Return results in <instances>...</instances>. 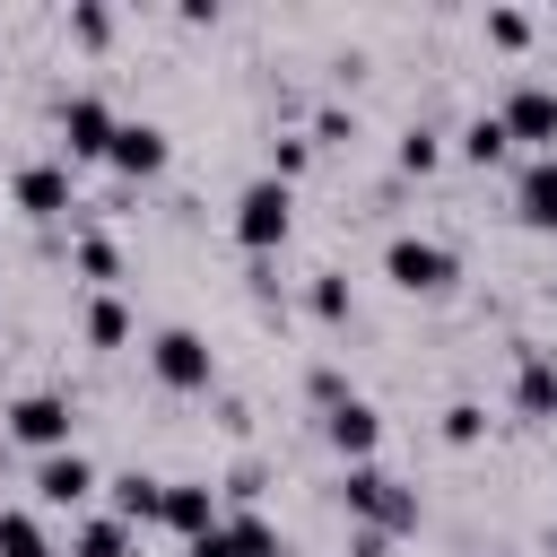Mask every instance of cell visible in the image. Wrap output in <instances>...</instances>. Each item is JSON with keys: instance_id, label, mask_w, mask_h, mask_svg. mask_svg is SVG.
Returning a JSON list of instances; mask_svg holds the SVG:
<instances>
[{"instance_id": "cell-24", "label": "cell", "mask_w": 557, "mask_h": 557, "mask_svg": "<svg viewBox=\"0 0 557 557\" xmlns=\"http://www.w3.org/2000/svg\"><path fill=\"white\" fill-rule=\"evenodd\" d=\"M313 313H322V322H348V313H357V305H348V278H339V270H322V278H313Z\"/></svg>"}, {"instance_id": "cell-31", "label": "cell", "mask_w": 557, "mask_h": 557, "mask_svg": "<svg viewBox=\"0 0 557 557\" xmlns=\"http://www.w3.org/2000/svg\"><path fill=\"white\" fill-rule=\"evenodd\" d=\"M548 235H557V226H548Z\"/></svg>"}, {"instance_id": "cell-3", "label": "cell", "mask_w": 557, "mask_h": 557, "mask_svg": "<svg viewBox=\"0 0 557 557\" xmlns=\"http://www.w3.org/2000/svg\"><path fill=\"white\" fill-rule=\"evenodd\" d=\"M383 278H392L400 296H444V287L461 278V261H453L435 235H392V244H383Z\"/></svg>"}, {"instance_id": "cell-26", "label": "cell", "mask_w": 557, "mask_h": 557, "mask_svg": "<svg viewBox=\"0 0 557 557\" xmlns=\"http://www.w3.org/2000/svg\"><path fill=\"white\" fill-rule=\"evenodd\" d=\"M487 44L522 52V44H531V17H522V9H487Z\"/></svg>"}, {"instance_id": "cell-14", "label": "cell", "mask_w": 557, "mask_h": 557, "mask_svg": "<svg viewBox=\"0 0 557 557\" xmlns=\"http://www.w3.org/2000/svg\"><path fill=\"white\" fill-rule=\"evenodd\" d=\"M513 218L540 226V235L557 226V157H531V165H522V183H513Z\"/></svg>"}, {"instance_id": "cell-30", "label": "cell", "mask_w": 557, "mask_h": 557, "mask_svg": "<svg viewBox=\"0 0 557 557\" xmlns=\"http://www.w3.org/2000/svg\"><path fill=\"white\" fill-rule=\"evenodd\" d=\"M348 557H383V531H357V540H348Z\"/></svg>"}, {"instance_id": "cell-28", "label": "cell", "mask_w": 557, "mask_h": 557, "mask_svg": "<svg viewBox=\"0 0 557 557\" xmlns=\"http://www.w3.org/2000/svg\"><path fill=\"white\" fill-rule=\"evenodd\" d=\"M70 35H78V44H104V35H113V9L78 0V9H70Z\"/></svg>"}, {"instance_id": "cell-8", "label": "cell", "mask_w": 557, "mask_h": 557, "mask_svg": "<svg viewBox=\"0 0 557 557\" xmlns=\"http://www.w3.org/2000/svg\"><path fill=\"white\" fill-rule=\"evenodd\" d=\"M322 435H331V453L357 470V461H374V444H383V418H374V400H339V409L322 418Z\"/></svg>"}, {"instance_id": "cell-21", "label": "cell", "mask_w": 557, "mask_h": 557, "mask_svg": "<svg viewBox=\"0 0 557 557\" xmlns=\"http://www.w3.org/2000/svg\"><path fill=\"white\" fill-rule=\"evenodd\" d=\"M305 157H313V139H296V131H278V139H270V174H278V183H296V174H305Z\"/></svg>"}, {"instance_id": "cell-11", "label": "cell", "mask_w": 557, "mask_h": 557, "mask_svg": "<svg viewBox=\"0 0 557 557\" xmlns=\"http://www.w3.org/2000/svg\"><path fill=\"white\" fill-rule=\"evenodd\" d=\"M165 531H183V540H200V531H218L226 513H218V496H209V479H165V513H157Z\"/></svg>"}, {"instance_id": "cell-22", "label": "cell", "mask_w": 557, "mask_h": 557, "mask_svg": "<svg viewBox=\"0 0 557 557\" xmlns=\"http://www.w3.org/2000/svg\"><path fill=\"white\" fill-rule=\"evenodd\" d=\"M435 157H444V139H435L426 122H409V139H400V174H426Z\"/></svg>"}, {"instance_id": "cell-1", "label": "cell", "mask_w": 557, "mask_h": 557, "mask_svg": "<svg viewBox=\"0 0 557 557\" xmlns=\"http://www.w3.org/2000/svg\"><path fill=\"white\" fill-rule=\"evenodd\" d=\"M287 226H296V183H278V174H252V183L235 191V244L270 261V252L287 244Z\"/></svg>"}, {"instance_id": "cell-7", "label": "cell", "mask_w": 557, "mask_h": 557, "mask_svg": "<svg viewBox=\"0 0 557 557\" xmlns=\"http://www.w3.org/2000/svg\"><path fill=\"white\" fill-rule=\"evenodd\" d=\"M496 122L531 148V157H557V87H540V78H522L505 104H496Z\"/></svg>"}, {"instance_id": "cell-20", "label": "cell", "mask_w": 557, "mask_h": 557, "mask_svg": "<svg viewBox=\"0 0 557 557\" xmlns=\"http://www.w3.org/2000/svg\"><path fill=\"white\" fill-rule=\"evenodd\" d=\"M87 339H96V348H122V339H131V313H122V296H96V305H87Z\"/></svg>"}, {"instance_id": "cell-5", "label": "cell", "mask_w": 557, "mask_h": 557, "mask_svg": "<svg viewBox=\"0 0 557 557\" xmlns=\"http://www.w3.org/2000/svg\"><path fill=\"white\" fill-rule=\"evenodd\" d=\"M113 131H122V113L96 87L61 96V157H113Z\"/></svg>"}, {"instance_id": "cell-4", "label": "cell", "mask_w": 557, "mask_h": 557, "mask_svg": "<svg viewBox=\"0 0 557 557\" xmlns=\"http://www.w3.org/2000/svg\"><path fill=\"white\" fill-rule=\"evenodd\" d=\"M70 426H78V409L61 392H17L9 418H0V435L9 444H35V453H70Z\"/></svg>"}, {"instance_id": "cell-17", "label": "cell", "mask_w": 557, "mask_h": 557, "mask_svg": "<svg viewBox=\"0 0 557 557\" xmlns=\"http://www.w3.org/2000/svg\"><path fill=\"white\" fill-rule=\"evenodd\" d=\"M461 157H470V165H505V157H513V131H505L496 113H470V122H461Z\"/></svg>"}, {"instance_id": "cell-16", "label": "cell", "mask_w": 557, "mask_h": 557, "mask_svg": "<svg viewBox=\"0 0 557 557\" xmlns=\"http://www.w3.org/2000/svg\"><path fill=\"white\" fill-rule=\"evenodd\" d=\"M113 513H122V522H157V513H165V479L122 470V479H113Z\"/></svg>"}, {"instance_id": "cell-10", "label": "cell", "mask_w": 557, "mask_h": 557, "mask_svg": "<svg viewBox=\"0 0 557 557\" xmlns=\"http://www.w3.org/2000/svg\"><path fill=\"white\" fill-rule=\"evenodd\" d=\"M9 191H17L26 218H70V209H78V200H70V165H52V157H44V165H17Z\"/></svg>"}, {"instance_id": "cell-19", "label": "cell", "mask_w": 557, "mask_h": 557, "mask_svg": "<svg viewBox=\"0 0 557 557\" xmlns=\"http://www.w3.org/2000/svg\"><path fill=\"white\" fill-rule=\"evenodd\" d=\"M0 557H52V540H44V522L9 505V513H0Z\"/></svg>"}, {"instance_id": "cell-6", "label": "cell", "mask_w": 557, "mask_h": 557, "mask_svg": "<svg viewBox=\"0 0 557 557\" xmlns=\"http://www.w3.org/2000/svg\"><path fill=\"white\" fill-rule=\"evenodd\" d=\"M148 366H157V383H165V392H209V383H218V357H209V339H200V331H157Z\"/></svg>"}, {"instance_id": "cell-9", "label": "cell", "mask_w": 557, "mask_h": 557, "mask_svg": "<svg viewBox=\"0 0 557 557\" xmlns=\"http://www.w3.org/2000/svg\"><path fill=\"white\" fill-rule=\"evenodd\" d=\"M96 487H104V479H96L87 453H44V461H35V496H44V505H87Z\"/></svg>"}, {"instance_id": "cell-23", "label": "cell", "mask_w": 557, "mask_h": 557, "mask_svg": "<svg viewBox=\"0 0 557 557\" xmlns=\"http://www.w3.org/2000/svg\"><path fill=\"white\" fill-rule=\"evenodd\" d=\"M70 252H78V270H87V278H104V287H113V270H122V252H113L104 235H78Z\"/></svg>"}, {"instance_id": "cell-13", "label": "cell", "mask_w": 557, "mask_h": 557, "mask_svg": "<svg viewBox=\"0 0 557 557\" xmlns=\"http://www.w3.org/2000/svg\"><path fill=\"white\" fill-rule=\"evenodd\" d=\"M513 409H522V418H557V357H548V348H522V366H513Z\"/></svg>"}, {"instance_id": "cell-18", "label": "cell", "mask_w": 557, "mask_h": 557, "mask_svg": "<svg viewBox=\"0 0 557 557\" xmlns=\"http://www.w3.org/2000/svg\"><path fill=\"white\" fill-rule=\"evenodd\" d=\"M70 557H131V522H122V513H96V522H78Z\"/></svg>"}, {"instance_id": "cell-12", "label": "cell", "mask_w": 557, "mask_h": 557, "mask_svg": "<svg viewBox=\"0 0 557 557\" xmlns=\"http://www.w3.org/2000/svg\"><path fill=\"white\" fill-rule=\"evenodd\" d=\"M191 557H278V531H270L261 513H235V522L200 531V540H191Z\"/></svg>"}, {"instance_id": "cell-27", "label": "cell", "mask_w": 557, "mask_h": 557, "mask_svg": "<svg viewBox=\"0 0 557 557\" xmlns=\"http://www.w3.org/2000/svg\"><path fill=\"white\" fill-rule=\"evenodd\" d=\"M305 392H313V400H322V418H331V409H339V400H357V392H348V374H339V366H313V374H305Z\"/></svg>"}, {"instance_id": "cell-15", "label": "cell", "mask_w": 557, "mask_h": 557, "mask_svg": "<svg viewBox=\"0 0 557 557\" xmlns=\"http://www.w3.org/2000/svg\"><path fill=\"white\" fill-rule=\"evenodd\" d=\"M113 165H122L131 183L165 174V131H157V122H122V131H113Z\"/></svg>"}, {"instance_id": "cell-29", "label": "cell", "mask_w": 557, "mask_h": 557, "mask_svg": "<svg viewBox=\"0 0 557 557\" xmlns=\"http://www.w3.org/2000/svg\"><path fill=\"white\" fill-rule=\"evenodd\" d=\"M339 139H357V113L322 104V113H313V148H339Z\"/></svg>"}, {"instance_id": "cell-2", "label": "cell", "mask_w": 557, "mask_h": 557, "mask_svg": "<svg viewBox=\"0 0 557 557\" xmlns=\"http://www.w3.org/2000/svg\"><path fill=\"white\" fill-rule=\"evenodd\" d=\"M339 505H348L366 531H418V496H409L392 470H374V461H357V470L339 479Z\"/></svg>"}, {"instance_id": "cell-25", "label": "cell", "mask_w": 557, "mask_h": 557, "mask_svg": "<svg viewBox=\"0 0 557 557\" xmlns=\"http://www.w3.org/2000/svg\"><path fill=\"white\" fill-rule=\"evenodd\" d=\"M479 435H487V409L479 400H453L444 409V444H479Z\"/></svg>"}]
</instances>
